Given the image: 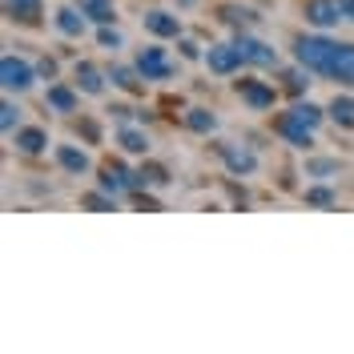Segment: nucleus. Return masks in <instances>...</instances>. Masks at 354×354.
Returning <instances> with one entry per match:
<instances>
[{"instance_id": "nucleus-1", "label": "nucleus", "mask_w": 354, "mask_h": 354, "mask_svg": "<svg viewBox=\"0 0 354 354\" xmlns=\"http://www.w3.org/2000/svg\"><path fill=\"white\" fill-rule=\"evenodd\" d=\"M334 48H338V41H330V37H298L294 41V61L310 73H326Z\"/></svg>"}, {"instance_id": "nucleus-2", "label": "nucleus", "mask_w": 354, "mask_h": 354, "mask_svg": "<svg viewBox=\"0 0 354 354\" xmlns=\"http://www.w3.org/2000/svg\"><path fill=\"white\" fill-rule=\"evenodd\" d=\"M32 81H37V68L28 65L24 57H12V53L0 57V85H4L8 97H12V93H28Z\"/></svg>"}, {"instance_id": "nucleus-3", "label": "nucleus", "mask_w": 354, "mask_h": 354, "mask_svg": "<svg viewBox=\"0 0 354 354\" xmlns=\"http://www.w3.org/2000/svg\"><path fill=\"white\" fill-rule=\"evenodd\" d=\"M234 93H238L254 113L274 109V101H278V88L270 85V81H258V77H242V81H234Z\"/></svg>"}, {"instance_id": "nucleus-4", "label": "nucleus", "mask_w": 354, "mask_h": 354, "mask_svg": "<svg viewBox=\"0 0 354 354\" xmlns=\"http://www.w3.org/2000/svg\"><path fill=\"white\" fill-rule=\"evenodd\" d=\"M133 65H137V73H141L145 81H169V77H174V61L165 57V48H161V44H149V48H141Z\"/></svg>"}, {"instance_id": "nucleus-5", "label": "nucleus", "mask_w": 354, "mask_h": 354, "mask_svg": "<svg viewBox=\"0 0 354 354\" xmlns=\"http://www.w3.org/2000/svg\"><path fill=\"white\" fill-rule=\"evenodd\" d=\"M274 133H278V137H286L294 149H310V145H314V125H306L294 109H286L278 121H274Z\"/></svg>"}, {"instance_id": "nucleus-6", "label": "nucleus", "mask_w": 354, "mask_h": 354, "mask_svg": "<svg viewBox=\"0 0 354 354\" xmlns=\"http://www.w3.org/2000/svg\"><path fill=\"white\" fill-rule=\"evenodd\" d=\"M97 185H101L105 194H113V198H121V194H137V189H141V177L129 174L125 165H101Z\"/></svg>"}, {"instance_id": "nucleus-7", "label": "nucleus", "mask_w": 354, "mask_h": 354, "mask_svg": "<svg viewBox=\"0 0 354 354\" xmlns=\"http://www.w3.org/2000/svg\"><path fill=\"white\" fill-rule=\"evenodd\" d=\"M238 53H242V61L245 65H254V68H278V53L270 48L266 41H258V37H250V32H238Z\"/></svg>"}, {"instance_id": "nucleus-8", "label": "nucleus", "mask_w": 354, "mask_h": 354, "mask_svg": "<svg viewBox=\"0 0 354 354\" xmlns=\"http://www.w3.org/2000/svg\"><path fill=\"white\" fill-rule=\"evenodd\" d=\"M201 61L209 65V73H218V77H234V73L245 65L242 53H238V44H209Z\"/></svg>"}, {"instance_id": "nucleus-9", "label": "nucleus", "mask_w": 354, "mask_h": 354, "mask_svg": "<svg viewBox=\"0 0 354 354\" xmlns=\"http://www.w3.org/2000/svg\"><path fill=\"white\" fill-rule=\"evenodd\" d=\"M218 157L225 161L230 177H250L258 169V157L250 153L245 145H234V141H218Z\"/></svg>"}, {"instance_id": "nucleus-10", "label": "nucleus", "mask_w": 354, "mask_h": 354, "mask_svg": "<svg viewBox=\"0 0 354 354\" xmlns=\"http://www.w3.org/2000/svg\"><path fill=\"white\" fill-rule=\"evenodd\" d=\"M302 17H306V24H314L318 32H326V28H334V24L342 21L338 0H302Z\"/></svg>"}, {"instance_id": "nucleus-11", "label": "nucleus", "mask_w": 354, "mask_h": 354, "mask_svg": "<svg viewBox=\"0 0 354 354\" xmlns=\"http://www.w3.org/2000/svg\"><path fill=\"white\" fill-rule=\"evenodd\" d=\"M141 24H145V32L157 37V41H177L181 37V21H177L174 12H165V8H149L141 17Z\"/></svg>"}, {"instance_id": "nucleus-12", "label": "nucleus", "mask_w": 354, "mask_h": 354, "mask_svg": "<svg viewBox=\"0 0 354 354\" xmlns=\"http://www.w3.org/2000/svg\"><path fill=\"white\" fill-rule=\"evenodd\" d=\"M322 77H330L338 85L354 88V44H338V48H334V57H330V65H326Z\"/></svg>"}, {"instance_id": "nucleus-13", "label": "nucleus", "mask_w": 354, "mask_h": 354, "mask_svg": "<svg viewBox=\"0 0 354 354\" xmlns=\"http://www.w3.org/2000/svg\"><path fill=\"white\" fill-rule=\"evenodd\" d=\"M105 81H109V73H101L93 61H77V68H73V85L81 88V93H88V97H101Z\"/></svg>"}, {"instance_id": "nucleus-14", "label": "nucleus", "mask_w": 354, "mask_h": 354, "mask_svg": "<svg viewBox=\"0 0 354 354\" xmlns=\"http://www.w3.org/2000/svg\"><path fill=\"white\" fill-rule=\"evenodd\" d=\"M4 4V17L17 24H41V12H44V0H0Z\"/></svg>"}, {"instance_id": "nucleus-15", "label": "nucleus", "mask_w": 354, "mask_h": 354, "mask_svg": "<svg viewBox=\"0 0 354 354\" xmlns=\"http://www.w3.org/2000/svg\"><path fill=\"white\" fill-rule=\"evenodd\" d=\"M53 157H57V165L65 169V174H73V177H81V174H88V153L85 149H77V145H57L53 149Z\"/></svg>"}, {"instance_id": "nucleus-16", "label": "nucleus", "mask_w": 354, "mask_h": 354, "mask_svg": "<svg viewBox=\"0 0 354 354\" xmlns=\"http://www.w3.org/2000/svg\"><path fill=\"white\" fill-rule=\"evenodd\" d=\"M17 149H21L24 157H41L44 149H48V133H44L41 125H21V129H17Z\"/></svg>"}, {"instance_id": "nucleus-17", "label": "nucleus", "mask_w": 354, "mask_h": 354, "mask_svg": "<svg viewBox=\"0 0 354 354\" xmlns=\"http://www.w3.org/2000/svg\"><path fill=\"white\" fill-rule=\"evenodd\" d=\"M44 105H48L53 113H65V117H73V113H77V88L61 85V81H57V85H48V93H44Z\"/></svg>"}, {"instance_id": "nucleus-18", "label": "nucleus", "mask_w": 354, "mask_h": 354, "mask_svg": "<svg viewBox=\"0 0 354 354\" xmlns=\"http://www.w3.org/2000/svg\"><path fill=\"white\" fill-rule=\"evenodd\" d=\"M53 21H57V28H61L65 37L81 41V37H85V21H88V17L77 8V4H65V8H57V17H53Z\"/></svg>"}, {"instance_id": "nucleus-19", "label": "nucleus", "mask_w": 354, "mask_h": 354, "mask_svg": "<svg viewBox=\"0 0 354 354\" xmlns=\"http://www.w3.org/2000/svg\"><path fill=\"white\" fill-rule=\"evenodd\" d=\"M109 81H113V88H121V93H145V77L137 73V65L133 68H125V65H113L109 68Z\"/></svg>"}, {"instance_id": "nucleus-20", "label": "nucleus", "mask_w": 354, "mask_h": 354, "mask_svg": "<svg viewBox=\"0 0 354 354\" xmlns=\"http://www.w3.org/2000/svg\"><path fill=\"white\" fill-rule=\"evenodd\" d=\"M81 12H85L88 21H97V24H113L117 21V8H113V0H73Z\"/></svg>"}, {"instance_id": "nucleus-21", "label": "nucleus", "mask_w": 354, "mask_h": 354, "mask_svg": "<svg viewBox=\"0 0 354 354\" xmlns=\"http://www.w3.org/2000/svg\"><path fill=\"white\" fill-rule=\"evenodd\" d=\"M326 117L338 129H354V97H334L330 105H326Z\"/></svg>"}, {"instance_id": "nucleus-22", "label": "nucleus", "mask_w": 354, "mask_h": 354, "mask_svg": "<svg viewBox=\"0 0 354 354\" xmlns=\"http://www.w3.org/2000/svg\"><path fill=\"white\" fill-rule=\"evenodd\" d=\"M117 145H121L125 153H141V157L149 153V137L141 129H133V125H121V129H117Z\"/></svg>"}, {"instance_id": "nucleus-23", "label": "nucleus", "mask_w": 354, "mask_h": 354, "mask_svg": "<svg viewBox=\"0 0 354 354\" xmlns=\"http://www.w3.org/2000/svg\"><path fill=\"white\" fill-rule=\"evenodd\" d=\"M185 129L214 133V129H218V117H214V109H189V113H185Z\"/></svg>"}, {"instance_id": "nucleus-24", "label": "nucleus", "mask_w": 354, "mask_h": 354, "mask_svg": "<svg viewBox=\"0 0 354 354\" xmlns=\"http://www.w3.org/2000/svg\"><path fill=\"white\" fill-rule=\"evenodd\" d=\"M282 88H286L290 97H302V93H306L310 88V68H290V73H282Z\"/></svg>"}, {"instance_id": "nucleus-25", "label": "nucleus", "mask_w": 354, "mask_h": 354, "mask_svg": "<svg viewBox=\"0 0 354 354\" xmlns=\"http://www.w3.org/2000/svg\"><path fill=\"white\" fill-rule=\"evenodd\" d=\"M221 21L234 24V28H245V24L254 21V12L250 8H238V4H221Z\"/></svg>"}, {"instance_id": "nucleus-26", "label": "nucleus", "mask_w": 354, "mask_h": 354, "mask_svg": "<svg viewBox=\"0 0 354 354\" xmlns=\"http://www.w3.org/2000/svg\"><path fill=\"white\" fill-rule=\"evenodd\" d=\"M334 189H326V185H314V189H306V205H318V209H330L334 205Z\"/></svg>"}, {"instance_id": "nucleus-27", "label": "nucleus", "mask_w": 354, "mask_h": 354, "mask_svg": "<svg viewBox=\"0 0 354 354\" xmlns=\"http://www.w3.org/2000/svg\"><path fill=\"white\" fill-rule=\"evenodd\" d=\"M0 129H4V133L21 129V109H17L12 101H4V105H0Z\"/></svg>"}, {"instance_id": "nucleus-28", "label": "nucleus", "mask_w": 354, "mask_h": 354, "mask_svg": "<svg viewBox=\"0 0 354 354\" xmlns=\"http://www.w3.org/2000/svg\"><path fill=\"white\" fill-rule=\"evenodd\" d=\"M97 44L113 53V48H121V44H125V37H121V32H117L113 24H101V28H97Z\"/></svg>"}, {"instance_id": "nucleus-29", "label": "nucleus", "mask_w": 354, "mask_h": 354, "mask_svg": "<svg viewBox=\"0 0 354 354\" xmlns=\"http://www.w3.org/2000/svg\"><path fill=\"white\" fill-rule=\"evenodd\" d=\"M81 205H85V209H113V205H117V198H113V194H105V189H97V194H85V198H81Z\"/></svg>"}, {"instance_id": "nucleus-30", "label": "nucleus", "mask_w": 354, "mask_h": 354, "mask_svg": "<svg viewBox=\"0 0 354 354\" xmlns=\"http://www.w3.org/2000/svg\"><path fill=\"white\" fill-rule=\"evenodd\" d=\"M141 185H165L169 181V174H165V165H141Z\"/></svg>"}, {"instance_id": "nucleus-31", "label": "nucleus", "mask_w": 354, "mask_h": 354, "mask_svg": "<svg viewBox=\"0 0 354 354\" xmlns=\"http://www.w3.org/2000/svg\"><path fill=\"white\" fill-rule=\"evenodd\" d=\"M306 174H310V177H330V174H338V161H330V157L306 161Z\"/></svg>"}, {"instance_id": "nucleus-32", "label": "nucleus", "mask_w": 354, "mask_h": 354, "mask_svg": "<svg viewBox=\"0 0 354 354\" xmlns=\"http://www.w3.org/2000/svg\"><path fill=\"white\" fill-rule=\"evenodd\" d=\"M181 57H185V61H198V57H205V53H201V44L181 41Z\"/></svg>"}, {"instance_id": "nucleus-33", "label": "nucleus", "mask_w": 354, "mask_h": 354, "mask_svg": "<svg viewBox=\"0 0 354 354\" xmlns=\"http://www.w3.org/2000/svg\"><path fill=\"white\" fill-rule=\"evenodd\" d=\"M338 12H342L346 24H354V0H338Z\"/></svg>"}, {"instance_id": "nucleus-34", "label": "nucleus", "mask_w": 354, "mask_h": 354, "mask_svg": "<svg viewBox=\"0 0 354 354\" xmlns=\"http://www.w3.org/2000/svg\"><path fill=\"white\" fill-rule=\"evenodd\" d=\"M81 133H85L88 141H97V137H101V129H97V125H93V121H81Z\"/></svg>"}]
</instances>
